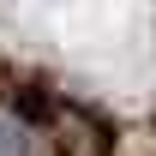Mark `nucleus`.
I'll list each match as a JSON object with an SVG mask.
<instances>
[{
	"mask_svg": "<svg viewBox=\"0 0 156 156\" xmlns=\"http://www.w3.org/2000/svg\"><path fill=\"white\" fill-rule=\"evenodd\" d=\"M0 156H30V126L18 114H0Z\"/></svg>",
	"mask_w": 156,
	"mask_h": 156,
	"instance_id": "1",
	"label": "nucleus"
}]
</instances>
